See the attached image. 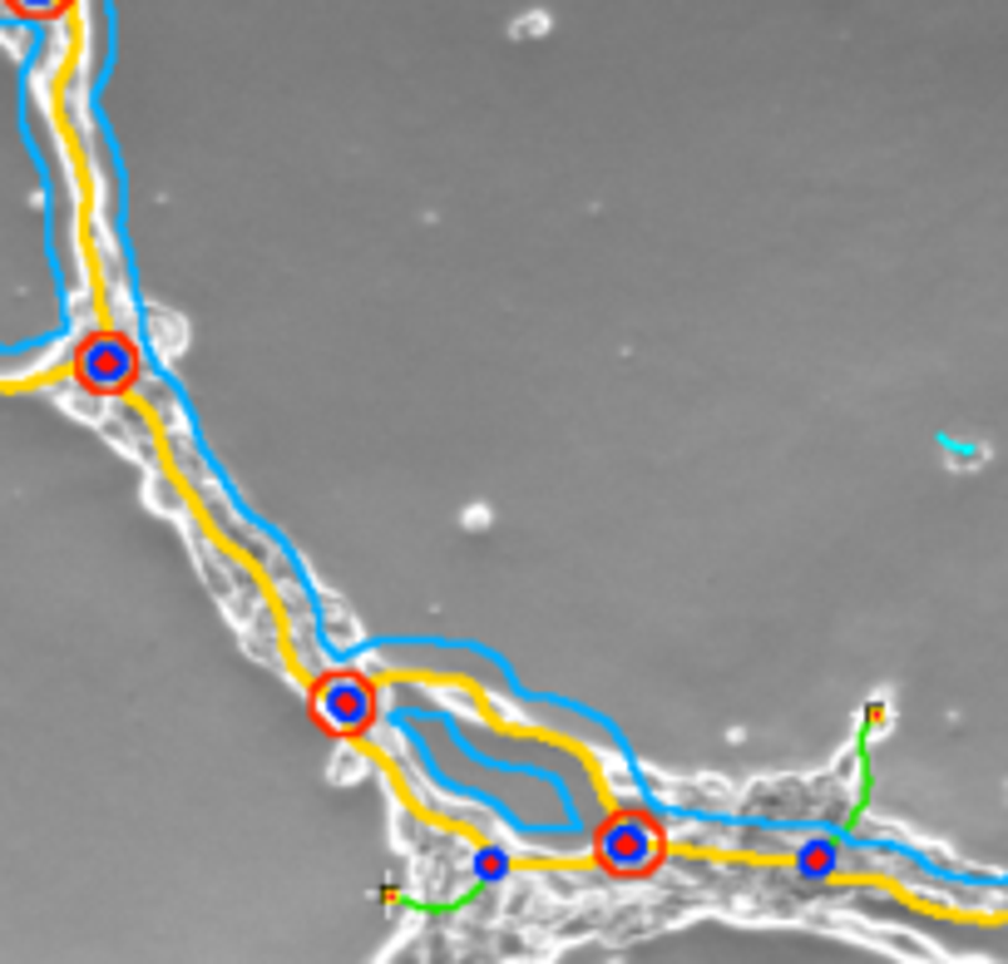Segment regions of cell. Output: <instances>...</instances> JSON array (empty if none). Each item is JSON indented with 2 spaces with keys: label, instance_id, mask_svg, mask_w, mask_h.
<instances>
[{
  "label": "cell",
  "instance_id": "1",
  "mask_svg": "<svg viewBox=\"0 0 1008 964\" xmlns=\"http://www.w3.org/2000/svg\"><path fill=\"white\" fill-rule=\"evenodd\" d=\"M593 861H599V871L619 875V881H643L667 861L663 826L648 811L603 816V826L593 831Z\"/></svg>",
  "mask_w": 1008,
  "mask_h": 964
},
{
  "label": "cell",
  "instance_id": "2",
  "mask_svg": "<svg viewBox=\"0 0 1008 964\" xmlns=\"http://www.w3.org/2000/svg\"><path fill=\"white\" fill-rule=\"evenodd\" d=\"M376 687L366 683L352 667H336V673H322L312 683V717L326 727L332 737H366L376 727Z\"/></svg>",
  "mask_w": 1008,
  "mask_h": 964
},
{
  "label": "cell",
  "instance_id": "3",
  "mask_svg": "<svg viewBox=\"0 0 1008 964\" xmlns=\"http://www.w3.org/2000/svg\"><path fill=\"white\" fill-rule=\"evenodd\" d=\"M74 381L94 396H124L139 381V352L124 332H94L74 352Z\"/></svg>",
  "mask_w": 1008,
  "mask_h": 964
},
{
  "label": "cell",
  "instance_id": "4",
  "mask_svg": "<svg viewBox=\"0 0 1008 964\" xmlns=\"http://www.w3.org/2000/svg\"><path fill=\"white\" fill-rule=\"evenodd\" d=\"M796 871H801L806 881H825V875L835 871V846L831 841H806L801 856H796Z\"/></svg>",
  "mask_w": 1008,
  "mask_h": 964
},
{
  "label": "cell",
  "instance_id": "5",
  "mask_svg": "<svg viewBox=\"0 0 1008 964\" xmlns=\"http://www.w3.org/2000/svg\"><path fill=\"white\" fill-rule=\"evenodd\" d=\"M475 871H480V881H505V875H509V856L495 851V846H485V851L475 856Z\"/></svg>",
  "mask_w": 1008,
  "mask_h": 964
},
{
  "label": "cell",
  "instance_id": "6",
  "mask_svg": "<svg viewBox=\"0 0 1008 964\" xmlns=\"http://www.w3.org/2000/svg\"><path fill=\"white\" fill-rule=\"evenodd\" d=\"M10 6H15L20 15H55L65 0H10Z\"/></svg>",
  "mask_w": 1008,
  "mask_h": 964
}]
</instances>
